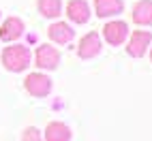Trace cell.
<instances>
[{
    "label": "cell",
    "instance_id": "obj_1",
    "mask_svg": "<svg viewBox=\"0 0 152 141\" xmlns=\"http://www.w3.org/2000/svg\"><path fill=\"white\" fill-rule=\"evenodd\" d=\"M2 64L11 73H22L30 64V49L26 45H9L2 52Z\"/></svg>",
    "mask_w": 152,
    "mask_h": 141
},
{
    "label": "cell",
    "instance_id": "obj_2",
    "mask_svg": "<svg viewBox=\"0 0 152 141\" xmlns=\"http://www.w3.org/2000/svg\"><path fill=\"white\" fill-rule=\"evenodd\" d=\"M24 88L32 96H47L52 92V79L43 73H30L24 79Z\"/></svg>",
    "mask_w": 152,
    "mask_h": 141
},
{
    "label": "cell",
    "instance_id": "obj_3",
    "mask_svg": "<svg viewBox=\"0 0 152 141\" xmlns=\"http://www.w3.org/2000/svg\"><path fill=\"white\" fill-rule=\"evenodd\" d=\"M34 62L39 68H45V70H54L60 62V52L52 45H41L34 54Z\"/></svg>",
    "mask_w": 152,
    "mask_h": 141
},
{
    "label": "cell",
    "instance_id": "obj_4",
    "mask_svg": "<svg viewBox=\"0 0 152 141\" xmlns=\"http://www.w3.org/2000/svg\"><path fill=\"white\" fill-rule=\"evenodd\" d=\"M150 43H152V34L148 32V30H137V32H133L131 39H129L126 52H129V56H133V58H141L146 54V49L150 47Z\"/></svg>",
    "mask_w": 152,
    "mask_h": 141
},
{
    "label": "cell",
    "instance_id": "obj_5",
    "mask_svg": "<svg viewBox=\"0 0 152 141\" xmlns=\"http://www.w3.org/2000/svg\"><path fill=\"white\" fill-rule=\"evenodd\" d=\"M103 49V43H101V36L96 32H88L82 41H79V47H77V56L84 58V60H90L101 54Z\"/></svg>",
    "mask_w": 152,
    "mask_h": 141
},
{
    "label": "cell",
    "instance_id": "obj_6",
    "mask_svg": "<svg viewBox=\"0 0 152 141\" xmlns=\"http://www.w3.org/2000/svg\"><path fill=\"white\" fill-rule=\"evenodd\" d=\"M103 34L109 45H122L124 39L129 36V26L124 22H107L103 28Z\"/></svg>",
    "mask_w": 152,
    "mask_h": 141
},
{
    "label": "cell",
    "instance_id": "obj_7",
    "mask_svg": "<svg viewBox=\"0 0 152 141\" xmlns=\"http://www.w3.org/2000/svg\"><path fill=\"white\" fill-rule=\"evenodd\" d=\"M24 34V22L19 17H7L0 26V39L2 41H17Z\"/></svg>",
    "mask_w": 152,
    "mask_h": 141
},
{
    "label": "cell",
    "instance_id": "obj_8",
    "mask_svg": "<svg viewBox=\"0 0 152 141\" xmlns=\"http://www.w3.org/2000/svg\"><path fill=\"white\" fill-rule=\"evenodd\" d=\"M66 15L75 24H86L90 19V7L86 0H71L66 4Z\"/></svg>",
    "mask_w": 152,
    "mask_h": 141
},
{
    "label": "cell",
    "instance_id": "obj_9",
    "mask_svg": "<svg viewBox=\"0 0 152 141\" xmlns=\"http://www.w3.org/2000/svg\"><path fill=\"white\" fill-rule=\"evenodd\" d=\"M73 36H75V30L64 22H56L49 26V39L58 45H69L73 41Z\"/></svg>",
    "mask_w": 152,
    "mask_h": 141
},
{
    "label": "cell",
    "instance_id": "obj_10",
    "mask_svg": "<svg viewBox=\"0 0 152 141\" xmlns=\"http://www.w3.org/2000/svg\"><path fill=\"white\" fill-rule=\"evenodd\" d=\"M133 22L139 26L152 24V0H139L133 7Z\"/></svg>",
    "mask_w": 152,
    "mask_h": 141
},
{
    "label": "cell",
    "instance_id": "obj_11",
    "mask_svg": "<svg viewBox=\"0 0 152 141\" xmlns=\"http://www.w3.org/2000/svg\"><path fill=\"white\" fill-rule=\"evenodd\" d=\"M124 2L122 0H94V11L99 17H111L122 13Z\"/></svg>",
    "mask_w": 152,
    "mask_h": 141
},
{
    "label": "cell",
    "instance_id": "obj_12",
    "mask_svg": "<svg viewBox=\"0 0 152 141\" xmlns=\"http://www.w3.org/2000/svg\"><path fill=\"white\" fill-rule=\"evenodd\" d=\"M71 139V130L62 122H52L45 128V141H69Z\"/></svg>",
    "mask_w": 152,
    "mask_h": 141
},
{
    "label": "cell",
    "instance_id": "obj_13",
    "mask_svg": "<svg viewBox=\"0 0 152 141\" xmlns=\"http://www.w3.org/2000/svg\"><path fill=\"white\" fill-rule=\"evenodd\" d=\"M39 13L54 19L62 13V0H39Z\"/></svg>",
    "mask_w": 152,
    "mask_h": 141
},
{
    "label": "cell",
    "instance_id": "obj_14",
    "mask_svg": "<svg viewBox=\"0 0 152 141\" xmlns=\"http://www.w3.org/2000/svg\"><path fill=\"white\" fill-rule=\"evenodd\" d=\"M22 141H43V139H41V133H39L37 128H32V126H30V128H26V130H24V137H22Z\"/></svg>",
    "mask_w": 152,
    "mask_h": 141
},
{
    "label": "cell",
    "instance_id": "obj_15",
    "mask_svg": "<svg viewBox=\"0 0 152 141\" xmlns=\"http://www.w3.org/2000/svg\"><path fill=\"white\" fill-rule=\"evenodd\" d=\"M150 58H152V52H150Z\"/></svg>",
    "mask_w": 152,
    "mask_h": 141
}]
</instances>
